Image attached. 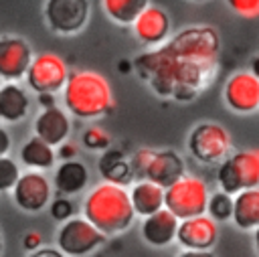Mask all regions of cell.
I'll return each instance as SVG.
<instances>
[{"label": "cell", "instance_id": "obj_1", "mask_svg": "<svg viewBox=\"0 0 259 257\" xmlns=\"http://www.w3.org/2000/svg\"><path fill=\"white\" fill-rule=\"evenodd\" d=\"M221 38L214 26L182 28L168 42L134 59V69L158 97L192 101L202 93L219 69Z\"/></svg>", "mask_w": 259, "mask_h": 257}, {"label": "cell", "instance_id": "obj_2", "mask_svg": "<svg viewBox=\"0 0 259 257\" xmlns=\"http://www.w3.org/2000/svg\"><path fill=\"white\" fill-rule=\"evenodd\" d=\"M83 219L105 237L130 229L136 215L130 204L127 188L105 180L95 184L83 198Z\"/></svg>", "mask_w": 259, "mask_h": 257}, {"label": "cell", "instance_id": "obj_3", "mask_svg": "<svg viewBox=\"0 0 259 257\" xmlns=\"http://www.w3.org/2000/svg\"><path fill=\"white\" fill-rule=\"evenodd\" d=\"M63 103L67 113L79 119H95L113 107L109 81L97 71H73L63 85Z\"/></svg>", "mask_w": 259, "mask_h": 257}, {"label": "cell", "instance_id": "obj_4", "mask_svg": "<svg viewBox=\"0 0 259 257\" xmlns=\"http://www.w3.org/2000/svg\"><path fill=\"white\" fill-rule=\"evenodd\" d=\"M208 186L194 174H182L176 182L164 188V208L170 210L178 221L204 215L208 202Z\"/></svg>", "mask_w": 259, "mask_h": 257}, {"label": "cell", "instance_id": "obj_5", "mask_svg": "<svg viewBox=\"0 0 259 257\" xmlns=\"http://www.w3.org/2000/svg\"><path fill=\"white\" fill-rule=\"evenodd\" d=\"M217 182L221 190L231 196L247 188H257L259 186V152L241 150L227 156L217 170Z\"/></svg>", "mask_w": 259, "mask_h": 257}, {"label": "cell", "instance_id": "obj_6", "mask_svg": "<svg viewBox=\"0 0 259 257\" xmlns=\"http://www.w3.org/2000/svg\"><path fill=\"white\" fill-rule=\"evenodd\" d=\"M233 150L231 134L214 121H202L188 136V152L202 164H219Z\"/></svg>", "mask_w": 259, "mask_h": 257}, {"label": "cell", "instance_id": "obj_7", "mask_svg": "<svg viewBox=\"0 0 259 257\" xmlns=\"http://www.w3.org/2000/svg\"><path fill=\"white\" fill-rule=\"evenodd\" d=\"M107 237L99 233L89 221L83 217H71L61 223L57 233V249L65 257H87L95 249H99Z\"/></svg>", "mask_w": 259, "mask_h": 257}, {"label": "cell", "instance_id": "obj_8", "mask_svg": "<svg viewBox=\"0 0 259 257\" xmlns=\"http://www.w3.org/2000/svg\"><path fill=\"white\" fill-rule=\"evenodd\" d=\"M69 77V67L63 57L57 53H38L32 55L28 69L24 73L26 85L38 95H53L63 89Z\"/></svg>", "mask_w": 259, "mask_h": 257}, {"label": "cell", "instance_id": "obj_9", "mask_svg": "<svg viewBox=\"0 0 259 257\" xmlns=\"http://www.w3.org/2000/svg\"><path fill=\"white\" fill-rule=\"evenodd\" d=\"M12 200L24 212H40L53 198L51 180L38 170H26L12 186Z\"/></svg>", "mask_w": 259, "mask_h": 257}, {"label": "cell", "instance_id": "obj_10", "mask_svg": "<svg viewBox=\"0 0 259 257\" xmlns=\"http://www.w3.org/2000/svg\"><path fill=\"white\" fill-rule=\"evenodd\" d=\"M223 99L233 113H255L259 109V77L251 71L233 73L223 87Z\"/></svg>", "mask_w": 259, "mask_h": 257}, {"label": "cell", "instance_id": "obj_11", "mask_svg": "<svg viewBox=\"0 0 259 257\" xmlns=\"http://www.w3.org/2000/svg\"><path fill=\"white\" fill-rule=\"evenodd\" d=\"M89 0H47L45 20L57 34H75L89 20Z\"/></svg>", "mask_w": 259, "mask_h": 257}, {"label": "cell", "instance_id": "obj_12", "mask_svg": "<svg viewBox=\"0 0 259 257\" xmlns=\"http://www.w3.org/2000/svg\"><path fill=\"white\" fill-rule=\"evenodd\" d=\"M219 239V225L206 212L178 221L176 241L190 251H210Z\"/></svg>", "mask_w": 259, "mask_h": 257}, {"label": "cell", "instance_id": "obj_13", "mask_svg": "<svg viewBox=\"0 0 259 257\" xmlns=\"http://www.w3.org/2000/svg\"><path fill=\"white\" fill-rule=\"evenodd\" d=\"M32 59L30 45L20 36H0V79L14 83L24 77Z\"/></svg>", "mask_w": 259, "mask_h": 257}, {"label": "cell", "instance_id": "obj_14", "mask_svg": "<svg viewBox=\"0 0 259 257\" xmlns=\"http://www.w3.org/2000/svg\"><path fill=\"white\" fill-rule=\"evenodd\" d=\"M136 38L146 47H160L170 34V16L160 6L148 4L132 22Z\"/></svg>", "mask_w": 259, "mask_h": 257}, {"label": "cell", "instance_id": "obj_15", "mask_svg": "<svg viewBox=\"0 0 259 257\" xmlns=\"http://www.w3.org/2000/svg\"><path fill=\"white\" fill-rule=\"evenodd\" d=\"M71 134V119L59 105H47L34 119V136L49 146H61Z\"/></svg>", "mask_w": 259, "mask_h": 257}, {"label": "cell", "instance_id": "obj_16", "mask_svg": "<svg viewBox=\"0 0 259 257\" xmlns=\"http://www.w3.org/2000/svg\"><path fill=\"white\" fill-rule=\"evenodd\" d=\"M182 174H186V168L180 154H176L174 150H156L146 168L144 178L166 188L172 182H176Z\"/></svg>", "mask_w": 259, "mask_h": 257}, {"label": "cell", "instance_id": "obj_17", "mask_svg": "<svg viewBox=\"0 0 259 257\" xmlns=\"http://www.w3.org/2000/svg\"><path fill=\"white\" fill-rule=\"evenodd\" d=\"M176 229H178V219L166 210L164 206L142 221V237L148 245L152 247H166L176 241Z\"/></svg>", "mask_w": 259, "mask_h": 257}, {"label": "cell", "instance_id": "obj_18", "mask_svg": "<svg viewBox=\"0 0 259 257\" xmlns=\"http://www.w3.org/2000/svg\"><path fill=\"white\" fill-rule=\"evenodd\" d=\"M89 182V170L79 160H63V164L55 170L51 186L57 190L59 196H73L85 190Z\"/></svg>", "mask_w": 259, "mask_h": 257}, {"label": "cell", "instance_id": "obj_19", "mask_svg": "<svg viewBox=\"0 0 259 257\" xmlns=\"http://www.w3.org/2000/svg\"><path fill=\"white\" fill-rule=\"evenodd\" d=\"M127 194H130V204L134 215H140L142 219L164 206V188L146 178L134 180Z\"/></svg>", "mask_w": 259, "mask_h": 257}, {"label": "cell", "instance_id": "obj_20", "mask_svg": "<svg viewBox=\"0 0 259 257\" xmlns=\"http://www.w3.org/2000/svg\"><path fill=\"white\" fill-rule=\"evenodd\" d=\"M231 219L241 231H255L259 225V188H247L233 196Z\"/></svg>", "mask_w": 259, "mask_h": 257}, {"label": "cell", "instance_id": "obj_21", "mask_svg": "<svg viewBox=\"0 0 259 257\" xmlns=\"http://www.w3.org/2000/svg\"><path fill=\"white\" fill-rule=\"evenodd\" d=\"M30 107L26 91L18 83L0 85V119L8 123H16L26 117Z\"/></svg>", "mask_w": 259, "mask_h": 257}, {"label": "cell", "instance_id": "obj_22", "mask_svg": "<svg viewBox=\"0 0 259 257\" xmlns=\"http://www.w3.org/2000/svg\"><path fill=\"white\" fill-rule=\"evenodd\" d=\"M18 158L20 162L28 168V170H49L55 166V160H57V152L53 146H49L47 142L38 140L36 136L28 138L22 146H20V152H18Z\"/></svg>", "mask_w": 259, "mask_h": 257}, {"label": "cell", "instance_id": "obj_23", "mask_svg": "<svg viewBox=\"0 0 259 257\" xmlns=\"http://www.w3.org/2000/svg\"><path fill=\"white\" fill-rule=\"evenodd\" d=\"M99 172L105 178V182L111 184H119V186H127L134 182L127 158L121 150L117 148H107L99 160Z\"/></svg>", "mask_w": 259, "mask_h": 257}, {"label": "cell", "instance_id": "obj_24", "mask_svg": "<svg viewBox=\"0 0 259 257\" xmlns=\"http://www.w3.org/2000/svg\"><path fill=\"white\" fill-rule=\"evenodd\" d=\"M103 12L117 24H132L150 0H101Z\"/></svg>", "mask_w": 259, "mask_h": 257}, {"label": "cell", "instance_id": "obj_25", "mask_svg": "<svg viewBox=\"0 0 259 257\" xmlns=\"http://www.w3.org/2000/svg\"><path fill=\"white\" fill-rule=\"evenodd\" d=\"M231 210H233V196L219 190L214 194L208 196V202H206V215L212 219V221H229L231 219Z\"/></svg>", "mask_w": 259, "mask_h": 257}, {"label": "cell", "instance_id": "obj_26", "mask_svg": "<svg viewBox=\"0 0 259 257\" xmlns=\"http://www.w3.org/2000/svg\"><path fill=\"white\" fill-rule=\"evenodd\" d=\"M20 176L18 164L10 156H0V192H10Z\"/></svg>", "mask_w": 259, "mask_h": 257}, {"label": "cell", "instance_id": "obj_27", "mask_svg": "<svg viewBox=\"0 0 259 257\" xmlns=\"http://www.w3.org/2000/svg\"><path fill=\"white\" fill-rule=\"evenodd\" d=\"M154 152H156L154 148H140V150H136V152L132 154V158L127 160V164H130V170H132L134 180H142V178H144L146 168H148V164H150Z\"/></svg>", "mask_w": 259, "mask_h": 257}, {"label": "cell", "instance_id": "obj_28", "mask_svg": "<svg viewBox=\"0 0 259 257\" xmlns=\"http://www.w3.org/2000/svg\"><path fill=\"white\" fill-rule=\"evenodd\" d=\"M81 140L89 150H107L109 148V136L103 132V127H97V125H89L83 132Z\"/></svg>", "mask_w": 259, "mask_h": 257}, {"label": "cell", "instance_id": "obj_29", "mask_svg": "<svg viewBox=\"0 0 259 257\" xmlns=\"http://www.w3.org/2000/svg\"><path fill=\"white\" fill-rule=\"evenodd\" d=\"M49 210H51V217L55 221L65 223L67 219L73 217V202L69 200V196H55L49 202Z\"/></svg>", "mask_w": 259, "mask_h": 257}, {"label": "cell", "instance_id": "obj_30", "mask_svg": "<svg viewBox=\"0 0 259 257\" xmlns=\"http://www.w3.org/2000/svg\"><path fill=\"white\" fill-rule=\"evenodd\" d=\"M229 8L241 18H257L259 16V0H225Z\"/></svg>", "mask_w": 259, "mask_h": 257}, {"label": "cell", "instance_id": "obj_31", "mask_svg": "<svg viewBox=\"0 0 259 257\" xmlns=\"http://www.w3.org/2000/svg\"><path fill=\"white\" fill-rule=\"evenodd\" d=\"M22 243H24V247H26L28 251H34V249H38V247H40L42 237H40V233H38V231H28V233L24 235Z\"/></svg>", "mask_w": 259, "mask_h": 257}, {"label": "cell", "instance_id": "obj_32", "mask_svg": "<svg viewBox=\"0 0 259 257\" xmlns=\"http://www.w3.org/2000/svg\"><path fill=\"white\" fill-rule=\"evenodd\" d=\"M28 257H65V255L59 249H53V247H38V249L30 251Z\"/></svg>", "mask_w": 259, "mask_h": 257}, {"label": "cell", "instance_id": "obj_33", "mask_svg": "<svg viewBox=\"0 0 259 257\" xmlns=\"http://www.w3.org/2000/svg\"><path fill=\"white\" fill-rule=\"evenodd\" d=\"M10 146H12L10 136H8V132L4 130V125H0V156H8Z\"/></svg>", "mask_w": 259, "mask_h": 257}, {"label": "cell", "instance_id": "obj_34", "mask_svg": "<svg viewBox=\"0 0 259 257\" xmlns=\"http://www.w3.org/2000/svg\"><path fill=\"white\" fill-rule=\"evenodd\" d=\"M75 154H77V148H75V144H69V142H63V144H61L59 156H61L63 160H73V158H75Z\"/></svg>", "mask_w": 259, "mask_h": 257}, {"label": "cell", "instance_id": "obj_35", "mask_svg": "<svg viewBox=\"0 0 259 257\" xmlns=\"http://www.w3.org/2000/svg\"><path fill=\"white\" fill-rule=\"evenodd\" d=\"M178 257H214L212 251H190V249H184Z\"/></svg>", "mask_w": 259, "mask_h": 257}, {"label": "cell", "instance_id": "obj_36", "mask_svg": "<svg viewBox=\"0 0 259 257\" xmlns=\"http://www.w3.org/2000/svg\"><path fill=\"white\" fill-rule=\"evenodd\" d=\"M2 249H4V243H2V233H0V255H2Z\"/></svg>", "mask_w": 259, "mask_h": 257}, {"label": "cell", "instance_id": "obj_37", "mask_svg": "<svg viewBox=\"0 0 259 257\" xmlns=\"http://www.w3.org/2000/svg\"><path fill=\"white\" fill-rule=\"evenodd\" d=\"M190 2H206V0H190Z\"/></svg>", "mask_w": 259, "mask_h": 257}]
</instances>
